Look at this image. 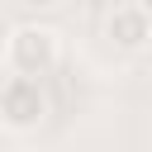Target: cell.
Wrapping results in <instances>:
<instances>
[{
    "mask_svg": "<svg viewBox=\"0 0 152 152\" xmlns=\"http://www.w3.org/2000/svg\"><path fill=\"white\" fill-rule=\"evenodd\" d=\"M48 119V90L43 76H5L0 81V124L14 133H28Z\"/></svg>",
    "mask_w": 152,
    "mask_h": 152,
    "instance_id": "obj_2",
    "label": "cell"
},
{
    "mask_svg": "<svg viewBox=\"0 0 152 152\" xmlns=\"http://www.w3.org/2000/svg\"><path fill=\"white\" fill-rule=\"evenodd\" d=\"M104 38L119 48V52H142L152 43V10L128 0V5H114L109 19H104Z\"/></svg>",
    "mask_w": 152,
    "mask_h": 152,
    "instance_id": "obj_3",
    "label": "cell"
},
{
    "mask_svg": "<svg viewBox=\"0 0 152 152\" xmlns=\"http://www.w3.org/2000/svg\"><path fill=\"white\" fill-rule=\"evenodd\" d=\"M62 62V38L48 24H14L5 38V66L14 76H48Z\"/></svg>",
    "mask_w": 152,
    "mask_h": 152,
    "instance_id": "obj_1",
    "label": "cell"
}]
</instances>
